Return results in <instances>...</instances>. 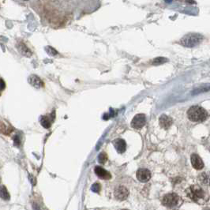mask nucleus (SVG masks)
<instances>
[{
	"instance_id": "1",
	"label": "nucleus",
	"mask_w": 210,
	"mask_h": 210,
	"mask_svg": "<svg viewBox=\"0 0 210 210\" xmlns=\"http://www.w3.org/2000/svg\"><path fill=\"white\" fill-rule=\"evenodd\" d=\"M186 194L188 198L198 203H201L208 199V196L206 195L203 189L198 185H194L188 188L186 190Z\"/></svg>"
},
{
	"instance_id": "2",
	"label": "nucleus",
	"mask_w": 210,
	"mask_h": 210,
	"mask_svg": "<svg viewBox=\"0 0 210 210\" xmlns=\"http://www.w3.org/2000/svg\"><path fill=\"white\" fill-rule=\"evenodd\" d=\"M187 116L190 121L202 122L205 120L208 114L204 108L199 106H193L188 110Z\"/></svg>"
},
{
	"instance_id": "3",
	"label": "nucleus",
	"mask_w": 210,
	"mask_h": 210,
	"mask_svg": "<svg viewBox=\"0 0 210 210\" xmlns=\"http://www.w3.org/2000/svg\"><path fill=\"white\" fill-rule=\"evenodd\" d=\"M203 37L198 33H190L183 37L180 41L181 44L188 48H192L198 45L202 41Z\"/></svg>"
},
{
	"instance_id": "4",
	"label": "nucleus",
	"mask_w": 210,
	"mask_h": 210,
	"mask_svg": "<svg viewBox=\"0 0 210 210\" xmlns=\"http://www.w3.org/2000/svg\"><path fill=\"white\" fill-rule=\"evenodd\" d=\"M179 196L176 194H168L164 196L162 203L167 207H174L178 204Z\"/></svg>"
},
{
	"instance_id": "5",
	"label": "nucleus",
	"mask_w": 210,
	"mask_h": 210,
	"mask_svg": "<svg viewBox=\"0 0 210 210\" xmlns=\"http://www.w3.org/2000/svg\"><path fill=\"white\" fill-rule=\"evenodd\" d=\"M146 117L144 114H137L133 118L131 121V126L134 129H141L146 125Z\"/></svg>"
},
{
	"instance_id": "6",
	"label": "nucleus",
	"mask_w": 210,
	"mask_h": 210,
	"mask_svg": "<svg viewBox=\"0 0 210 210\" xmlns=\"http://www.w3.org/2000/svg\"><path fill=\"white\" fill-rule=\"evenodd\" d=\"M115 196L119 201L126 200L129 196V190L125 186H119L115 189Z\"/></svg>"
},
{
	"instance_id": "7",
	"label": "nucleus",
	"mask_w": 210,
	"mask_h": 210,
	"mask_svg": "<svg viewBox=\"0 0 210 210\" xmlns=\"http://www.w3.org/2000/svg\"><path fill=\"white\" fill-rule=\"evenodd\" d=\"M137 178L140 182H146L151 178V173L146 168H141L137 172Z\"/></svg>"
},
{
	"instance_id": "8",
	"label": "nucleus",
	"mask_w": 210,
	"mask_h": 210,
	"mask_svg": "<svg viewBox=\"0 0 210 210\" xmlns=\"http://www.w3.org/2000/svg\"><path fill=\"white\" fill-rule=\"evenodd\" d=\"M191 164L192 166L194 167L195 169L197 170H201L204 168V163L202 161V160L201 159V157L197 154H193L191 156Z\"/></svg>"
},
{
	"instance_id": "9",
	"label": "nucleus",
	"mask_w": 210,
	"mask_h": 210,
	"mask_svg": "<svg viewBox=\"0 0 210 210\" xmlns=\"http://www.w3.org/2000/svg\"><path fill=\"white\" fill-rule=\"evenodd\" d=\"M94 171H95L96 175L102 179H110L111 178V174L100 166H97Z\"/></svg>"
},
{
	"instance_id": "10",
	"label": "nucleus",
	"mask_w": 210,
	"mask_h": 210,
	"mask_svg": "<svg viewBox=\"0 0 210 210\" xmlns=\"http://www.w3.org/2000/svg\"><path fill=\"white\" fill-rule=\"evenodd\" d=\"M114 146H115V149L117 150L119 153H123L126 151V143L123 139L121 138H118V139L115 140L113 142Z\"/></svg>"
},
{
	"instance_id": "11",
	"label": "nucleus",
	"mask_w": 210,
	"mask_h": 210,
	"mask_svg": "<svg viewBox=\"0 0 210 210\" xmlns=\"http://www.w3.org/2000/svg\"><path fill=\"white\" fill-rule=\"evenodd\" d=\"M159 123L162 128L167 130L172 126V119L170 117H168V115H162L159 119Z\"/></svg>"
},
{
	"instance_id": "12",
	"label": "nucleus",
	"mask_w": 210,
	"mask_h": 210,
	"mask_svg": "<svg viewBox=\"0 0 210 210\" xmlns=\"http://www.w3.org/2000/svg\"><path fill=\"white\" fill-rule=\"evenodd\" d=\"M28 81L31 85L37 89H40L44 86V83L41 81V79L39 77H37V75H32L28 78Z\"/></svg>"
},
{
	"instance_id": "13",
	"label": "nucleus",
	"mask_w": 210,
	"mask_h": 210,
	"mask_svg": "<svg viewBox=\"0 0 210 210\" xmlns=\"http://www.w3.org/2000/svg\"><path fill=\"white\" fill-rule=\"evenodd\" d=\"M18 51H20L23 55H25V56H31L32 55V53H31L30 50L26 47V45L23 44V43H20L18 45Z\"/></svg>"
},
{
	"instance_id": "14",
	"label": "nucleus",
	"mask_w": 210,
	"mask_h": 210,
	"mask_svg": "<svg viewBox=\"0 0 210 210\" xmlns=\"http://www.w3.org/2000/svg\"><path fill=\"white\" fill-rule=\"evenodd\" d=\"M199 179L205 185H210V175L207 173H202L199 176Z\"/></svg>"
},
{
	"instance_id": "15",
	"label": "nucleus",
	"mask_w": 210,
	"mask_h": 210,
	"mask_svg": "<svg viewBox=\"0 0 210 210\" xmlns=\"http://www.w3.org/2000/svg\"><path fill=\"white\" fill-rule=\"evenodd\" d=\"M41 123L44 128H49L51 125V123L50 121V118L48 116H43L41 118Z\"/></svg>"
},
{
	"instance_id": "16",
	"label": "nucleus",
	"mask_w": 210,
	"mask_h": 210,
	"mask_svg": "<svg viewBox=\"0 0 210 210\" xmlns=\"http://www.w3.org/2000/svg\"><path fill=\"white\" fill-rule=\"evenodd\" d=\"M1 196H2V198L4 200H10V194H9L7 190H6V188L3 186L1 188Z\"/></svg>"
},
{
	"instance_id": "17",
	"label": "nucleus",
	"mask_w": 210,
	"mask_h": 210,
	"mask_svg": "<svg viewBox=\"0 0 210 210\" xmlns=\"http://www.w3.org/2000/svg\"><path fill=\"white\" fill-rule=\"evenodd\" d=\"M107 156L106 155L105 153H101L98 156V161H99L100 164H105V162L107 161Z\"/></svg>"
},
{
	"instance_id": "18",
	"label": "nucleus",
	"mask_w": 210,
	"mask_h": 210,
	"mask_svg": "<svg viewBox=\"0 0 210 210\" xmlns=\"http://www.w3.org/2000/svg\"><path fill=\"white\" fill-rule=\"evenodd\" d=\"M45 50H46V51L48 52V54L51 55V56H55L56 55H58L57 51L53 48H51V47H46V48H45Z\"/></svg>"
},
{
	"instance_id": "19",
	"label": "nucleus",
	"mask_w": 210,
	"mask_h": 210,
	"mask_svg": "<svg viewBox=\"0 0 210 210\" xmlns=\"http://www.w3.org/2000/svg\"><path fill=\"white\" fill-rule=\"evenodd\" d=\"M167 61V59L165 58H163V57H158V58H156L153 61V64L154 65H160L163 64Z\"/></svg>"
},
{
	"instance_id": "20",
	"label": "nucleus",
	"mask_w": 210,
	"mask_h": 210,
	"mask_svg": "<svg viewBox=\"0 0 210 210\" xmlns=\"http://www.w3.org/2000/svg\"><path fill=\"white\" fill-rule=\"evenodd\" d=\"M207 91H210V86L204 87V88H198L195 91L193 92V93H194V94H198V93H202Z\"/></svg>"
},
{
	"instance_id": "21",
	"label": "nucleus",
	"mask_w": 210,
	"mask_h": 210,
	"mask_svg": "<svg viewBox=\"0 0 210 210\" xmlns=\"http://www.w3.org/2000/svg\"><path fill=\"white\" fill-rule=\"evenodd\" d=\"M100 189H101V187H100V184L97 183H97L93 184L91 187L92 191L94 192V193H99L100 190Z\"/></svg>"
},
{
	"instance_id": "22",
	"label": "nucleus",
	"mask_w": 210,
	"mask_h": 210,
	"mask_svg": "<svg viewBox=\"0 0 210 210\" xmlns=\"http://www.w3.org/2000/svg\"><path fill=\"white\" fill-rule=\"evenodd\" d=\"M4 89V85H3V81L2 79H1V91H2V89Z\"/></svg>"
},
{
	"instance_id": "23",
	"label": "nucleus",
	"mask_w": 210,
	"mask_h": 210,
	"mask_svg": "<svg viewBox=\"0 0 210 210\" xmlns=\"http://www.w3.org/2000/svg\"><path fill=\"white\" fill-rule=\"evenodd\" d=\"M123 210H127V209H123Z\"/></svg>"
}]
</instances>
